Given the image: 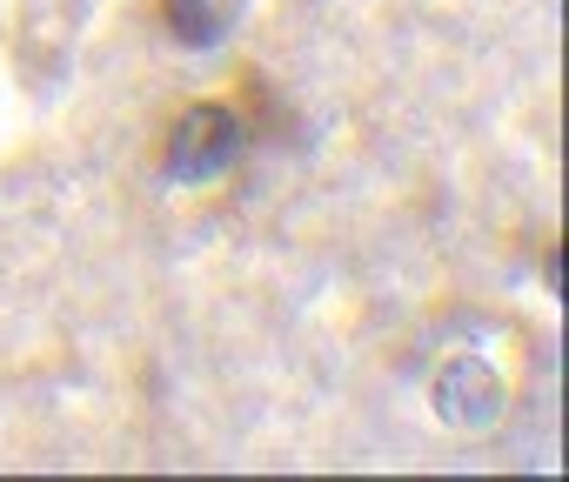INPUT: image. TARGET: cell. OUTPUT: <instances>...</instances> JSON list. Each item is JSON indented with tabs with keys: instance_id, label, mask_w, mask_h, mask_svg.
Segmentation results:
<instances>
[{
	"instance_id": "6da1fadb",
	"label": "cell",
	"mask_w": 569,
	"mask_h": 482,
	"mask_svg": "<svg viewBox=\"0 0 569 482\" xmlns=\"http://www.w3.org/2000/svg\"><path fill=\"white\" fill-rule=\"evenodd\" d=\"M241 148H248V121H241V108L201 101V108H188V114L168 128L161 168H168L174 181H208V174H221Z\"/></svg>"
},
{
	"instance_id": "7a4b0ae2",
	"label": "cell",
	"mask_w": 569,
	"mask_h": 482,
	"mask_svg": "<svg viewBox=\"0 0 569 482\" xmlns=\"http://www.w3.org/2000/svg\"><path fill=\"white\" fill-rule=\"evenodd\" d=\"M161 14H168V28L181 34V41H194V48H208L214 41V8H208V0H161Z\"/></svg>"
}]
</instances>
